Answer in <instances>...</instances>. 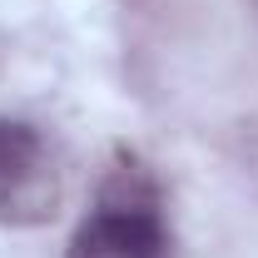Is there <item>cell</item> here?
<instances>
[{
	"label": "cell",
	"mask_w": 258,
	"mask_h": 258,
	"mask_svg": "<svg viewBox=\"0 0 258 258\" xmlns=\"http://www.w3.org/2000/svg\"><path fill=\"white\" fill-rule=\"evenodd\" d=\"M64 258H169V224L154 179L134 159L114 164L99 204L80 219Z\"/></svg>",
	"instance_id": "obj_1"
},
{
	"label": "cell",
	"mask_w": 258,
	"mask_h": 258,
	"mask_svg": "<svg viewBox=\"0 0 258 258\" xmlns=\"http://www.w3.org/2000/svg\"><path fill=\"white\" fill-rule=\"evenodd\" d=\"M40 154H45L40 134L30 124H20V119H5L0 114V189H15L20 179H30Z\"/></svg>",
	"instance_id": "obj_2"
}]
</instances>
